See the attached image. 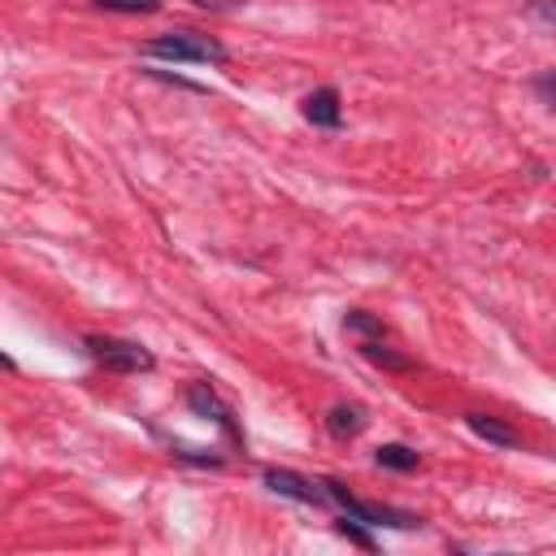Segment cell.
<instances>
[{
	"mask_svg": "<svg viewBox=\"0 0 556 556\" xmlns=\"http://www.w3.org/2000/svg\"><path fill=\"white\" fill-rule=\"evenodd\" d=\"M534 91L547 100V104H556V70H547V74H539L534 78Z\"/></svg>",
	"mask_w": 556,
	"mask_h": 556,
	"instance_id": "7c38bea8",
	"label": "cell"
},
{
	"mask_svg": "<svg viewBox=\"0 0 556 556\" xmlns=\"http://www.w3.org/2000/svg\"><path fill=\"white\" fill-rule=\"evenodd\" d=\"M191 4H200V9H226V4H239V0H191Z\"/></svg>",
	"mask_w": 556,
	"mask_h": 556,
	"instance_id": "5bb4252c",
	"label": "cell"
},
{
	"mask_svg": "<svg viewBox=\"0 0 556 556\" xmlns=\"http://www.w3.org/2000/svg\"><path fill=\"white\" fill-rule=\"evenodd\" d=\"M143 52L161 56V61H187V65H222L226 61V48L200 30H165L156 39H148Z\"/></svg>",
	"mask_w": 556,
	"mask_h": 556,
	"instance_id": "6da1fadb",
	"label": "cell"
},
{
	"mask_svg": "<svg viewBox=\"0 0 556 556\" xmlns=\"http://www.w3.org/2000/svg\"><path fill=\"white\" fill-rule=\"evenodd\" d=\"M374 465L395 469V473H413L421 460H417V452H413V447H404V443H382V447L374 452Z\"/></svg>",
	"mask_w": 556,
	"mask_h": 556,
	"instance_id": "9c48e42d",
	"label": "cell"
},
{
	"mask_svg": "<svg viewBox=\"0 0 556 556\" xmlns=\"http://www.w3.org/2000/svg\"><path fill=\"white\" fill-rule=\"evenodd\" d=\"M339 534H343V539H352L356 547H365V552H374V539H369V530H365V521H356V517H348V513L339 517Z\"/></svg>",
	"mask_w": 556,
	"mask_h": 556,
	"instance_id": "8fae6325",
	"label": "cell"
},
{
	"mask_svg": "<svg viewBox=\"0 0 556 556\" xmlns=\"http://www.w3.org/2000/svg\"><path fill=\"white\" fill-rule=\"evenodd\" d=\"M265 486H269L274 495L295 500V504H313V508L330 504V500H326L321 478H317V482H308V478H304V473H295V469H278V465H269V469H265Z\"/></svg>",
	"mask_w": 556,
	"mask_h": 556,
	"instance_id": "3957f363",
	"label": "cell"
},
{
	"mask_svg": "<svg viewBox=\"0 0 556 556\" xmlns=\"http://www.w3.org/2000/svg\"><path fill=\"white\" fill-rule=\"evenodd\" d=\"M465 426H469L478 439L495 443V447H517V443H521L513 426H504V421H495V417H486V413H469V417H465Z\"/></svg>",
	"mask_w": 556,
	"mask_h": 556,
	"instance_id": "8992f818",
	"label": "cell"
},
{
	"mask_svg": "<svg viewBox=\"0 0 556 556\" xmlns=\"http://www.w3.org/2000/svg\"><path fill=\"white\" fill-rule=\"evenodd\" d=\"M300 113H304V122H313V126H321V130H339V122H343L339 91H334V87H317V91H308V96L300 100Z\"/></svg>",
	"mask_w": 556,
	"mask_h": 556,
	"instance_id": "5b68a950",
	"label": "cell"
},
{
	"mask_svg": "<svg viewBox=\"0 0 556 556\" xmlns=\"http://www.w3.org/2000/svg\"><path fill=\"white\" fill-rule=\"evenodd\" d=\"M356 352H361L365 361H374V365L391 369V374H404V369H408V356L391 352V348H387V334H382V339H356Z\"/></svg>",
	"mask_w": 556,
	"mask_h": 556,
	"instance_id": "ba28073f",
	"label": "cell"
},
{
	"mask_svg": "<svg viewBox=\"0 0 556 556\" xmlns=\"http://www.w3.org/2000/svg\"><path fill=\"white\" fill-rule=\"evenodd\" d=\"M326 430H330L334 439H356V434L365 430V413H361L356 404H334V408L326 413Z\"/></svg>",
	"mask_w": 556,
	"mask_h": 556,
	"instance_id": "52a82bcc",
	"label": "cell"
},
{
	"mask_svg": "<svg viewBox=\"0 0 556 556\" xmlns=\"http://www.w3.org/2000/svg\"><path fill=\"white\" fill-rule=\"evenodd\" d=\"M83 343H87V352H91V356H96L104 369H113V374H148V369L156 365L148 348H139V343H126V339L87 334Z\"/></svg>",
	"mask_w": 556,
	"mask_h": 556,
	"instance_id": "7a4b0ae2",
	"label": "cell"
},
{
	"mask_svg": "<svg viewBox=\"0 0 556 556\" xmlns=\"http://www.w3.org/2000/svg\"><path fill=\"white\" fill-rule=\"evenodd\" d=\"M187 404L195 408V413H204V417H213L222 430H226V439L235 443V447H243V430H239V421H235V413L226 408V400L208 387V382H191L187 387Z\"/></svg>",
	"mask_w": 556,
	"mask_h": 556,
	"instance_id": "277c9868",
	"label": "cell"
},
{
	"mask_svg": "<svg viewBox=\"0 0 556 556\" xmlns=\"http://www.w3.org/2000/svg\"><path fill=\"white\" fill-rule=\"evenodd\" d=\"M91 4L104 13H156L161 9V0H91Z\"/></svg>",
	"mask_w": 556,
	"mask_h": 556,
	"instance_id": "30bf717a",
	"label": "cell"
},
{
	"mask_svg": "<svg viewBox=\"0 0 556 556\" xmlns=\"http://www.w3.org/2000/svg\"><path fill=\"white\" fill-rule=\"evenodd\" d=\"M530 17H539V22L556 26V0H534V4H530Z\"/></svg>",
	"mask_w": 556,
	"mask_h": 556,
	"instance_id": "4fadbf2b",
	"label": "cell"
}]
</instances>
